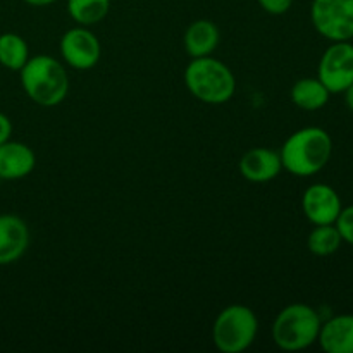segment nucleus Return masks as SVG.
<instances>
[{"label":"nucleus","instance_id":"5701e85b","mask_svg":"<svg viewBox=\"0 0 353 353\" xmlns=\"http://www.w3.org/2000/svg\"><path fill=\"white\" fill-rule=\"evenodd\" d=\"M343 95H345V103H347L348 109H350L352 112H353V83H352L350 86H348L347 92H345Z\"/></svg>","mask_w":353,"mask_h":353},{"label":"nucleus","instance_id":"6e6552de","mask_svg":"<svg viewBox=\"0 0 353 353\" xmlns=\"http://www.w3.org/2000/svg\"><path fill=\"white\" fill-rule=\"evenodd\" d=\"M59 52L65 65L76 71H90L102 57V45L90 28L78 24L62 34Z\"/></svg>","mask_w":353,"mask_h":353},{"label":"nucleus","instance_id":"412c9836","mask_svg":"<svg viewBox=\"0 0 353 353\" xmlns=\"http://www.w3.org/2000/svg\"><path fill=\"white\" fill-rule=\"evenodd\" d=\"M10 134H12V123L6 114L0 112V145L10 140Z\"/></svg>","mask_w":353,"mask_h":353},{"label":"nucleus","instance_id":"ddd939ff","mask_svg":"<svg viewBox=\"0 0 353 353\" xmlns=\"http://www.w3.org/2000/svg\"><path fill=\"white\" fill-rule=\"evenodd\" d=\"M317 343L326 353H353V314H340L324 321Z\"/></svg>","mask_w":353,"mask_h":353},{"label":"nucleus","instance_id":"f257e3e1","mask_svg":"<svg viewBox=\"0 0 353 353\" xmlns=\"http://www.w3.org/2000/svg\"><path fill=\"white\" fill-rule=\"evenodd\" d=\"M283 169L296 178H310L323 171L333 155V138L324 128L307 126L290 134L281 150Z\"/></svg>","mask_w":353,"mask_h":353},{"label":"nucleus","instance_id":"9d476101","mask_svg":"<svg viewBox=\"0 0 353 353\" xmlns=\"http://www.w3.org/2000/svg\"><path fill=\"white\" fill-rule=\"evenodd\" d=\"M30 228L16 214H0V265L19 261L30 247Z\"/></svg>","mask_w":353,"mask_h":353},{"label":"nucleus","instance_id":"f3484780","mask_svg":"<svg viewBox=\"0 0 353 353\" xmlns=\"http://www.w3.org/2000/svg\"><path fill=\"white\" fill-rule=\"evenodd\" d=\"M341 234L334 224H317L307 236V248L316 257H330L340 250Z\"/></svg>","mask_w":353,"mask_h":353},{"label":"nucleus","instance_id":"4be33fe9","mask_svg":"<svg viewBox=\"0 0 353 353\" xmlns=\"http://www.w3.org/2000/svg\"><path fill=\"white\" fill-rule=\"evenodd\" d=\"M23 2H26L28 6H33V7H47L50 6V3H55L57 0H23Z\"/></svg>","mask_w":353,"mask_h":353},{"label":"nucleus","instance_id":"1a4fd4ad","mask_svg":"<svg viewBox=\"0 0 353 353\" xmlns=\"http://www.w3.org/2000/svg\"><path fill=\"white\" fill-rule=\"evenodd\" d=\"M343 203L336 190L326 183H314L303 192L302 210L310 224H334Z\"/></svg>","mask_w":353,"mask_h":353},{"label":"nucleus","instance_id":"f03ea898","mask_svg":"<svg viewBox=\"0 0 353 353\" xmlns=\"http://www.w3.org/2000/svg\"><path fill=\"white\" fill-rule=\"evenodd\" d=\"M21 86L31 102L40 107H55L68 97L69 76L64 64L52 55H34L19 71Z\"/></svg>","mask_w":353,"mask_h":353},{"label":"nucleus","instance_id":"dca6fc26","mask_svg":"<svg viewBox=\"0 0 353 353\" xmlns=\"http://www.w3.org/2000/svg\"><path fill=\"white\" fill-rule=\"evenodd\" d=\"M30 59V47L17 33L0 34V65L9 71H21Z\"/></svg>","mask_w":353,"mask_h":353},{"label":"nucleus","instance_id":"aec40b11","mask_svg":"<svg viewBox=\"0 0 353 353\" xmlns=\"http://www.w3.org/2000/svg\"><path fill=\"white\" fill-rule=\"evenodd\" d=\"M257 2L271 16H283L293 6V0H257Z\"/></svg>","mask_w":353,"mask_h":353},{"label":"nucleus","instance_id":"0eeeda50","mask_svg":"<svg viewBox=\"0 0 353 353\" xmlns=\"http://www.w3.org/2000/svg\"><path fill=\"white\" fill-rule=\"evenodd\" d=\"M317 78L330 90L331 95L347 92L353 83V43L348 41H331L323 52L317 64Z\"/></svg>","mask_w":353,"mask_h":353},{"label":"nucleus","instance_id":"6ab92c4d","mask_svg":"<svg viewBox=\"0 0 353 353\" xmlns=\"http://www.w3.org/2000/svg\"><path fill=\"white\" fill-rule=\"evenodd\" d=\"M334 226L340 231L343 243H348L350 247H353V205L343 207V209H341Z\"/></svg>","mask_w":353,"mask_h":353},{"label":"nucleus","instance_id":"4468645a","mask_svg":"<svg viewBox=\"0 0 353 353\" xmlns=\"http://www.w3.org/2000/svg\"><path fill=\"white\" fill-rule=\"evenodd\" d=\"M221 40L219 28L209 19L193 21L185 31L183 47L192 59L212 55Z\"/></svg>","mask_w":353,"mask_h":353},{"label":"nucleus","instance_id":"a211bd4d","mask_svg":"<svg viewBox=\"0 0 353 353\" xmlns=\"http://www.w3.org/2000/svg\"><path fill=\"white\" fill-rule=\"evenodd\" d=\"M110 10V0H68V12L79 26L102 23Z\"/></svg>","mask_w":353,"mask_h":353},{"label":"nucleus","instance_id":"7ed1b4c3","mask_svg":"<svg viewBox=\"0 0 353 353\" xmlns=\"http://www.w3.org/2000/svg\"><path fill=\"white\" fill-rule=\"evenodd\" d=\"M185 86L196 100L209 105H221L233 99L236 92V78L233 71L219 59H192L185 69Z\"/></svg>","mask_w":353,"mask_h":353},{"label":"nucleus","instance_id":"423d86ee","mask_svg":"<svg viewBox=\"0 0 353 353\" xmlns=\"http://www.w3.org/2000/svg\"><path fill=\"white\" fill-rule=\"evenodd\" d=\"M310 21L326 40H353V0H312Z\"/></svg>","mask_w":353,"mask_h":353},{"label":"nucleus","instance_id":"39448f33","mask_svg":"<svg viewBox=\"0 0 353 353\" xmlns=\"http://www.w3.org/2000/svg\"><path fill=\"white\" fill-rule=\"evenodd\" d=\"M259 319L254 310L241 303L228 305L217 314L212 324V341L223 353H241L254 345Z\"/></svg>","mask_w":353,"mask_h":353},{"label":"nucleus","instance_id":"20e7f679","mask_svg":"<svg viewBox=\"0 0 353 353\" xmlns=\"http://www.w3.org/2000/svg\"><path fill=\"white\" fill-rule=\"evenodd\" d=\"M321 324L323 319L314 307L307 303H290L279 310L272 323V341L285 352L305 350L317 341Z\"/></svg>","mask_w":353,"mask_h":353},{"label":"nucleus","instance_id":"9b49d317","mask_svg":"<svg viewBox=\"0 0 353 353\" xmlns=\"http://www.w3.org/2000/svg\"><path fill=\"white\" fill-rule=\"evenodd\" d=\"M240 174L250 183H268L278 178L283 171L279 152L265 147L250 148L238 162Z\"/></svg>","mask_w":353,"mask_h":353},{"label":"nucleus","instance_id":"2eb2a0df","mask_svg":"<svg viewBox=\"0 0 353 353\" xmlns=\"http://www.w3.org/2000/svg\"><path fill=\"white\" fill-rule=\"evenodd\" d=\"M290 97L299 109L314 112L327 105L331 93L319 78H302L292 86Z\"/></svg>","mask_w":353,"mask_h":353},{"label":"nucleus","instance_id":"f8f14e48","mask_svg":"<svg viewBox=\"0 0 353 353\" xmlns=\"http://www.w3.org/2000/svg\"><path fill=\"white\" fill-rule=\"evenodd\" d=\"M37 155L33 148L21 141L7 140L0 145V179L17 181L33 172Z\"/></svg>","mask_w":353,"mask_h":353}]
</instances>
